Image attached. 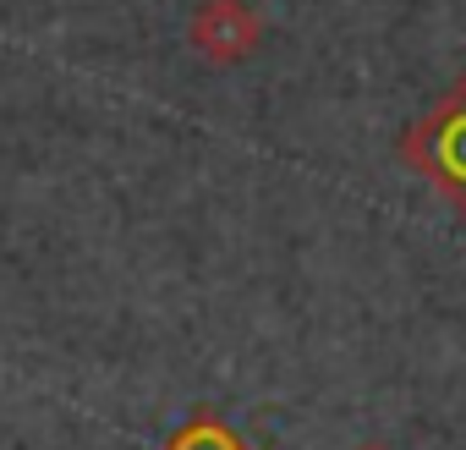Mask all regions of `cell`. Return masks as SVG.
I'll list each match as a JSON object with an SVG mask.
<instances>
[{"mask_svg": "<svg viewBox=\"0 0 466 450\" xmlns=\"http://www.w3.org/2000/svg\"><path fill=\"white\" fill-rule=\"evenodd\" d=\"M400 159L466 220V72L395 138Z\"/></svg>", "mask_w": 466, "mask_h": 450, "instance_id": "6da1fadb", "label": "cell"}, {"mask_svg": "<svg viewBox=\"0 0 466 450\" xmlns=\"http://www.w3.org/2000/svg\"><path fill=\"white\" fill-rule=\"evenodd\" d=\"M264 17L253 12V0H198L187 17V39L203 61L214 66H237L264 45Z\"/></svg>", "mask_w": 466, "mask_h": 450, "instance_id": "7a4b0ae2", "label": "cell"}, {"mask_svg": "<svg viewBox=\"0 0 466 450\" xmlns=\"http://www.w3.org/2000/svg\"><path fill=\"white\" fill-rule=\"evenodd\" d=\"M165 450H269V445H248L214 406H198V412L165 439Z\"/></svg>", "mask_w": 466, "mask_h": 450, "instance_id": "3957f363", "label": "cell"}, {"mask_svg": "<svg viewBox=\"0 0 466 450\" xmlns=\"http://www.w3.org/2000/svg\"><path fill=\"white\" fill-rule=\"evenodd\" d=\"M362 450H384V445H362Z\"/></svg>", "mask_w": 466, "mask_h": 450, "instance_id": "277c9868", "label": "cell"}]
</instances>
